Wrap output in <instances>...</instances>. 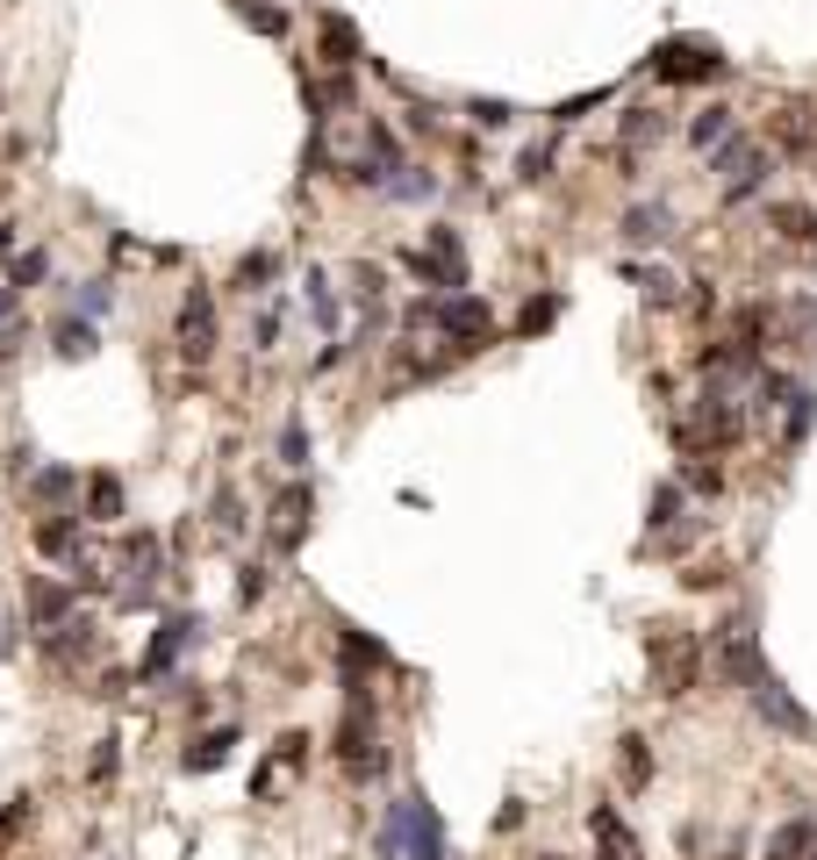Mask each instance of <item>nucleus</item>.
Segmentation results:
<instances>
[{
  "instance_id": "1",
  "label": "nucleus",
  "mask_w": 817,
  "mask_h": 860,
  "mask_svg": "<svg viewBox=\"0 0 817 860\" xmlns=\"http://www.w3.org/2000/svg\"><path fill=\"white\" fill-rule=\"evenodd\" d=\"M381 860H452L445 853V825H437L431 796L408 789L387 804V825H381Z\"/></svg>"
},
{
  "instance_id": "2",
  "label": "nucleus",
  "mask_w": 817,
  "mask_h": 860,
  "mask_svg": "<svg viewBox=\"0 0 817 860\" xmlns=\"http://www.w3.org/2000/svg\"><path fill=\"white\" fill-rule=\"evenodd\" d=\"M338 760L352 767L359 781H373L387 767L381 753V717H373V688L366 674H344V724H338Z\"/></svg>"
},
{
  "instance_id": "3",
  "label": "nucleus",
  "mask_w": 817,
  "mask_h": 860,
  "mask_svg": "<svg viewBox=\"0 0 817 860\" xmlns=\"http://www.w3.org/2000/svg\"><path fill=\"white\" fill-rule=\"evenodd\" d=\"M645 653H653V688L660 696H689L695 674H703V645H695L681 624H660L653 639H645Z\"/></svg>"
},
{
  "instance_id": "4",
  "label": "nucleus",
  "mask_w": 817,
  "mask_h": 860,
  "mask_svg": "<svg viewBox=\"0 0 817 860\" xmlns=\"http://www.w3.org/2000/svg\"><path fill=\"white\" fill-rule=\"evenodd\" d=\"M408 323H437L445 338H459L466 352H474V344H488L495 315H488L480 294H445V301H408Z\"/></svg>"
},
{
  "instance_id": "5",
  "label": "nucleus",
  "mask_w": 817,
  "mask_h": 860,
  "mask_svg": "<svg viewBox=\"0 0 817 860\" xmlns=\"http://www.w3.org/2000/svg\"><path fill=\"white\" fill-rule=\"evenodd\" d=\"M173 352L187 359V366H208V352H216V294H208V287H187L179 323H173Z\"/></svg>"
},
{
  "instance_id": "6",
  "label": "nucleus",
  "mask_w": 817,
  "mask_h": 860,
  "mask_svg": "<svg viewBox=\"0 0 817 860\" xmlns=\"http://www.w3.org/2000/svg\"><path fill=\"white\" fill-rule=\"evenodd\" d=\"M402 266H408V273H423L431 287H466V245H459V230L437 222L423 251H402Z\"/></svg>"
},
{
  "instance_id": "7",
  "label": "nucleus",
  "mask_w": 817,
  "mask_h": 860,
  "mask_svg": "<svg viewBox=\"0 0 817 860\" xmlns=\"http://www.w3.org/2000/svg\"><path fill=\"white\" fill-rule=\"evenodd\" d=\"M194 631H201V616H187V610H173L158 631H151V645H144V660H136V682H165V674L179 667V653L194 645Z\"/></svg>"
},
{
  "instance_id": "8",
  "label": "nucleus",
  "mask_w": 817,
  "mask_h": 860,
  "mask_svg": "<svg viewBox=\"0 0 817 860\" xmlns=\"http://www.w3.org/2000/svg\"><path fill=\"white\" fill-rule=\"evenodd\" d=\"M717 173H724V201H746V194H761V179H767V151L732 137V144H717Z\"/></svg>"
},
{
  "instance_id": "9",
  "label": "nucleus",
  "mask_w": 817,
  "mask_h": 860,
  "mask_svg": "<svg viewBox=\"0 0 817 860\" xmlns=\"http://www.w3.org/2000/svg\"><path fill=\"white\" fill-rule=\"evenodd\" d=\"M717 674H724V682H738V688H753L767 674L761 645H753V624H724L717 631Z\"/></svg>"
},
{
  "instance_id": "10",
  "label": "nucleus",
  "mask_w": 817,
  "mask_h": 860,
  "mask_svg": "<svg viewBox=\"0 0 817 860\" xmlns=\"http://www.w3.org/2000/svg\"><path fill=\"white\" fill-rule=\"evenodd\" d=\"M653 80H724V58L703 51V43H660L653 51Z\"/></svg>"
},
{
  "instance_id": "11",
  "label": "nucleus",
  "mask_w": 817,
  "mask_h": 860,
  "mask_svg": "<svg viewBox=\"0 0 817 860\" xmlns=\"http://www.w3.org/2000/svg\"><path fill=\"white\" fill-rule=\"evenodd\" d=\"M115 567L130 573V581H123V595H115V602H123V610H144V602H151V573H158V538H151V531L123 538V560H115Z\"/></svg>"
},
{
  "instance_id": "12",
  "label": "nucleus",
  "mask_w": 817,
  "mask_h": 860,
  "mask_svg": "<svg viewBox=\"0 0 817 860\" xmlns=\"http://www.w3.org/2000/svg\"><path fill=\"white\" fill-rule=\"evenodd\" d=\"M746 696H753V711H761L767 724H775V732H789V738H810V717H804V703H796V696H789V688H782V682H775V667H767V674H761V682H753V688H746Z\"/></svg>"
},
{
  "instance_id": "13",
  "label": "nucleus",
  "mask_w": 817,
  "mask_h": 860,
  "mask_svg": "<svg viewBox=\"0 0 817 860\" xmlns=\"http://www.w3.org/2000/svg\"><path fill=\"white\" fill-rule=\"evenodd\" d=\"M309 509H316L309 480H287V495H272V538H280V552H294L309 538Z\"/></svg>"
},
{
  "instance_id": "14",
  "label": "nucleus",
  "mask_w": 817,
  "mask_h": 860,
  "mask_svg": "<svg viewBox=\"0 0 817 860\" xmlns=\"http://www.w3.org/2000/svg\"><path fill=\"white\" fill-rule=\"evenodd\" d=\"M72 616H80V588L72 581H37L29 588V624H37L43 639H51L58 624H72Z\"/></svg>"
},
{
  "instance_id": "15",
  "label": "nucleus",
  "mask_w": 817,
  "mask_h": 860,
  "mask_svg": "<svg viewBox=\"0 0 817 860\" xmlns=\"http://www.w3.org/2000/svg\"><path fill=\"white\" fill-rule=\"evenodd\" d=\"M94 645H101V624H94V616H72V624H58L51 639H43V653H51L58 667H80Z\"/></svg>"
},
{
  "instance_id": "16",
  "label": "nucleus",
  "mask_w": 817,
  "mask_h": 860,
  "mask_svg": "<svg viewBox=\"0 0 817 860\" xmlns=\"http://www.w3.org/2000/svg\"><path fill=\"white\" fill-rule=\"evenodd\" d=\"M230 753H237V724H223V732H201L187 753H179V767L187 775H216V767H230Z\"/></svg>"
},
{
  "instance_id": "17",
  "label": "nucleus",
  "mask_w": 817,
  "mask_h": 860,
  "mask_svg": "<svg viewBox=\"0 0 817 860\" xmlns=\"http://www.w3.org/2000/svg\"><path fill=\"white\" fill-rule=\"evenodd\" d=\"M338 653H344V674H373V667H395V653H387L381 639H366L359 624H338Z\"/></svg>"
},
{
  "instance_id": "18",
  "label": "nucleus",
  "mask_w": 817,
  "mask_h": 860,
  "mask_svg": "<svg viewBox=\"0 0 817 860\" xmlns=\"http://www.w3.org/2000/svg\"><path fill=\"white\" fill-rule=\"evenodd\" d=\"M359 58H366V51H359V29L344 22V14H323V65L330 72H352Z\"/></svg>"
},
{
  "instance_id": "19",
  "label": "nucleus",
  "mask_w": 817,
  "mask_h": 860,
  "mask_svg": "<svg viewBox=\"0 0 817 860\" xmlns=\"http://www.w3.org/2000/svg\"><path fill=\"white\" fill-rule=\"evenodd\" d=\"M37 552L43 560H72V552H80V517H65V509H58V517H37Z\"/></svg>"
},
{
  "instance_id": "20",
  "label": "nucleus",
  "mask_w": 817,
  "mask_h": 860,
  "mask_svg": "<svg viewBox=\"0 0 817 860\" xmlns=\"http://www.w3.org/2000/svg\"><path fill=\"white\" fill-rule=\"evenodd\" d=\"M588 825H596V839H602V860H639V839H631V825L617 818L610 804H596V818H588Z\"/></svg>"
},
{
  "instance_id": "21",
  "label": "nucleus",
  "mask_w": 817,
  "mask_h": 860,
  "mask_svg": "<svg viewBox=\"0 0 817 860\" xmlns=\"http://www.w3.org/2000/svg\"><path fill=\"white\" fill-rule=\"evenodd\" d=\"M804 853H817V818H789L767 839V860H804Z\"/></svg>"
},
{
  "instance_id": "22",
  "label": "nucleus",
  "mask_w": 817,
  "mask_h": 860,
  "mask_svg": "<svg viewBox=\"0 0 817 860\" xmlns=\"http://www.w3.org/2000/svg\"><path fill=\"white\" fill-rule=\"evenodd\" d=\"M208 524H216V538H230V546H237V538L251 531V517H245V495H237V488H216V502H208Z\"/></svg>"
},
{
  "instance_id": "23",
  "label": "nucleus",
  "mask_w": 817,
  "mask_h": 860,
  "mask_svg": "<svg viewBox=\"0 0 817 860\" xmlns=\"http://www.w3.org/2000/svg\"><path fill=\"white\" fill-rule=\"evenodd\" d=\"M668 230H674V216H668L660 201H645V208H631V216H624V237H631V245H668Z\"/></svg>"
},
{
  "instance_id": "24",
  "label": "nucleus",
  "mask_w": 817,
  "mask_h": 860,
  "mask_svg": "<svg viewBox=\"0 0 817 860\" xmlns=\"http://www.w3.org/2000/svg\"><path fill=\"white\" fill-rule=\"evenodd\" d=\"M86 517H94V524H123V480H115V474L86 480Z\"/></svg>"
},
{
  "instance_id": "25",
  "label": "nucleus",
  "mask_w": 817,
  "mask_h": 860,
  "mask_svg": "<svg viewBox=\"0 0 817 860\" xmlns=\"http://www.w3.org/2000/svg\"><path fill=\"white\" fill-rule=\"evenodd\" d=\"M51 352L58 359H94V315H65L51 330Z\"/></svg>"
},
{
  "instance_id": "26",
  "label": "nucleus",
  "mask_w": 817,
  "mask_h": 860,
  "mask_svg": "<svg viewBox=\"0 0 817 860\" xmlns=\"http://www.w3.org/2000/svg\"><path fill=\"white\" fill-rule=\"evenodd\" d=\"M29 495L51 509V502H65V495H80V474H72V466H37V474H29Z\"/></svg>"
},
{
  "instance_id": "27",
  "label": "nucleus",
  "mask_w": 817,
  "mask_h": 860,
  "mask_svg": "<svg viewBox=\"0 0 817 860\" xmlns=\"http://www.w3.org/2000/svg\"><path fill=\"white\" fill-rule=\"evenodd\" d=\"M689 144L695 151H717V144H732V108H703L689 123Z\"/></svg>"
},
{
  "instance_id": "28",
  "label": "nucleus",
  "mask_w": 817,
  "mask_h": 860,
  "mask_svg": "<svg viewBox=\"0 0 817 860\" xmlns=\"http://www.w3.org/2000/svg\"><path fill=\"white\" fill-rule=\"evenodd\" d=\"M230 14L259 37H287V8H266V0H230Z\"/></svg>"
},
{
  "instance_id": "29",
  "label": "nucleus",
  "mask_w": 817,
  "mask_h": 860,
  "mask_svg": "<svg viewBox=\"0 0 817 860\" xmlns=\"http://www.w3.org/2000/svg\"><path fill=\"white\" fill-rule=\"evenodd\" d=\"M309 315H316V330H338L344 301H338V287H330V273H309Z\"/></svg>"
},
{
  "instance_id": "30",
  "label": "nucleus",
  "mask_w": 817,
  "mask_h": 860,
  "mask_svg": "<svg viewBox=\"0 0 817 860\" xmlns=\"http://www.w3.org/2000/svg\"><path fill=\"white\" fill-rule=\"evenodd\" d=\"M660 129H668V123H660L653 108H631V115H624V165L639 158L645 144H660Z\"/></svg>"
},
{
  "instance_id": "31",
  "label": "nucleus",
  "mask_w": 817,
  "mask_h": 860,
  "mask_svg": "<svg viewBox=\"0 0 817 860\" xmlns=\"http://www.w3.org/2000/svg\"><path fill=\"white\" fill-rule=\"evenodd\" d=\"M280 466L287 474H309V424H301V416L280 424Z\"/></svg>"
},
{
  "instance_id": "32",
  "label": "nucleus",
  "mask_w": 817,
  "mask_h": 860,
  "mask_svg": "<svg viewBox=\"0 0 817 860\" xmlns=\"http://www.w3.org/2000/svg\"><path fill=\"white\" fill-rule=\"evenodd\" d=\"M767 222H775L782 237H796V245H817V216H810V208H796V201L767 208Z\"/></svg>"
},
{
  "instance_id": "33",
  "label": "nucleus",
  "mask_w": 817,
  "mask_h": 860,
  "mask_svg": "<svg viewBox=\"0 0 817 860\" xmlns=\"http://www.w3.org/2000/svg\"><path fill=\"white\" fill-rule=\"evenodd\" d=\"M266 280H280V259H272V251H251V259L230 273V287H245V294H266Z\"/></svg>"
},
{
  "instance_id": "34",
  "label": "nucleus",
  "mask_w": 817,
  "mask_h": 860,
  "mask_svg": "<svg viewBox=\"0 0 817 860\" xmlns=\"http://www.w3.org/2000/svg\"><path fill=\"white\" fill-rule=\"evenodd\" d=\"M775 137L789 144V151H810V144H817V123H810V108H782V115H775Z\"/></svg>"
},
{
  "instance_id": "35",
  "label": "nucleus",
  "mask_w": 817,
  "mask_h": 860,
  "mask_svg": "<svg viewBox=\"0 0 817 860\" xmlns=\"http://www.w3.org/2000/svg\"><path fill=\"white\" fill-rule=\"evenodd\" d=\"M674 524H681V488L660 480V488H653V531H674Z\"/></svg>"
},
{
  "instance_id": "36",
  "label": "nucleus",
  "mask_w": 817,
  "mask_h": 860,
  "mask_svg": "<svg viewBox=\"0 0 817 860\" xmlns=\"http://www.w3.org/2000/svg\"><path fill=\"white\" fill-rule=\"evenodd\" d=\"M624 781H631V789L653 781V753H645V738H624Z\"/></svg>"
},
{
  "instance_id": "37",
  "label": "nucleus",
  "mask_w": 817,
  "mask_h": 860,
  "mask_svg": "<svg viewBox=\"0 0 817 860\" xmlns=\"http://www.w3.org/2000/svg\"><path fill=\"white\" fill-rule=\"evenodd\" d=\"M352 294L366 301V309H381V294H387V280H381V266H352Z\"/></svg>"
},
{
  "instance_id": "38",
  "label": "nucleus",
  "mask_w": 817,
  "mask_h": 860,
  "mask_svg": "<svg viewBox=\"0 0 817 860\" xmlns=\"http://www.w3.org/2000/svg\"><path fill=\"white\" fill-rule=\"evenodd\" d=\"M43 273H51V251H29V259H14V273H8V287H22V294H29V287H37Z\"/></svg>"
},
{
  "instance_id": "39",
  "label": "nucleus",
  "mask_w": 817,
  "mask_h": 860,
  "mask_svg": "<svg viewBox=\"0 0 817 860\" xmlns=\"http://www.w3.org/2000/svg\"><path fill=\"white\" fill-rule=\"evenodd\" d=\"M466 115H474L480 129H509V123H517V108H509V101H474Z\"/></svg>"
},
{
  "instance_id": "40",
  "label": "nucleus",
  "mask_w": 817,
  "mask_h": 860,
  "mask_svg": "<svg viewBox=\"0 0 817 860\" xmlns=\"http://www.w3.org/2000/svg\"><path fill=\"white\" fill-rule=\"evenodd\" d=\"M431 187H437L431 173H416V165H402V179H395V187H387V194H395V201H423V194H431Z\"/></svg>"
},
{
  "instance_id": "41",
  "label": "nucleus",
  "mask_w": 817,
  "mask_h": 860,
  "mask_svg": "<svg viewBox=\"0 0 817 860\" xmlns=\"http://www.w3.org/2000/svg\"><path fill=\"white\" fill-rule=\"evenodd\" d=\"M108 309H115V287L108 280H86L80 287V315H108Z\"/></svg>"
},
{
  "instance_id": "42",
  "label": "nucleus",
  "mask_w": 817,
  "mask_h": 860,
  "mask_svg": "<svg viewBox=\"0 0 817 860\" xmlns=\"http://www.w3.org/2000/svg\"><path fill=\"white\" fill-rule=\"evenodd\" d=\"M596 101H610V86H596V94H573V101H559V108H552V123H581V115L596 108Z\"/></svg>"
},
{
  "instance_id": "43",
  "label": "nucleus",
  "mask_w": 817,
  "mask_h": 860,
  "mask_svg": "<svg viewBox=\"0 0 817 860\" xmlns=\"http://www.w3.org/2000/svg\"><path fill=\"white\" fill-rule=\"evenodd\" d=\"M552 315H559V294H538L531 309H524V323H517V330H531V338H538V330L552 323Z\"/></svg>"
},
{
  "instance_id": "44",
  "label": "nucleus",
  "mask_w": 817,
  "mask_h": 860,
  "mask_svg": "<svg viewBox=\"0 0 817 860\" xmlns=\"http://www.w3.org/2000/svg\"><path fill=\"white\" fill-rule=\"evenodd\" d=\"M524 179H531V187H538V179H552V144H531V151H524Z\"/></svg>"
},
{
  "instance_id": "45",
  "label": "nucleus",
  "mask_w": 817,
  "mask_h": 860,
  "mask_svg": "<svg viewBox=\"0 0 817 860\" xmlns=\"http://www.w3.org/2000/svg\"><path fill=\"white\" fill-rule=\"evenodd\" d=\"M115 767H123V746H115V738H101V753H94V781H115Z\"/></svg>"
},
{
  "instance_id": "46",
  "label": "nucleus",
  "mask_w": 817,
  "mask_h": 860,
  "mask_svg": "<svg viewBox=\"0 0 817 860\" xmlns=\"http://www.w3.org/2000/svg\"><path fill=\"white\" fill-rule=\"evenodd\" d=\"M251 338H259V352H272V338H280V309H259V323H251Z\"/></svg>"
},
{
  "instance_id": "47",
  "label": "nucleus",
  "mask_w": 817,
  "mask_h": 860,
  "mask_svg": "<svg viewBox=\"0 0 817 860\" xmlns=\"http://www.w3.org/2000/svg\"><path fill=\"white\" fill-rule=\"evenodd\" d=\"M14 315H22V287L0 280V330H14Z\"/></svg>"
},
{
  "instance_id": "48",
  "label": "nucleus",
  "mask_w": 817,
  "mask_h": 860,
  "mask_svg": "<svg viewBox=\"0 0 817 860\" xmlns=\"http://www.w3.org/2000/svg\"><path fill=\"white\" fill-rule=\"evenodd\" d=\"M237 595H245V602H259V595H266V567H245V581H237Z\"/></svg>"
},
{
  "instance_id": "49",
  "label": "nucleus",
  "mask_w": 817,
  "mask_h": 860,
  "mask_svg": "<svg viewBox=\"0 0 817 860\" xmlns=\"http://www.w3.org/2000/svg\"><path fill=\"white\" fill-rule=\"evenodd\" d=\"M14 259V222H0V266Z\"/></svg>"
},
{
  "instance_id": "50",
  "label": "nucleus",
  "mask_w": 817,
  "mask_h": 860,
  "mask_svg": "<svg viewBox=\"0 0 817 860\" xmlns=\"http://www.w3.org/2000/svg\"><path fill=\"white\" fill-rule=\"evenodd\" d=\"M545 860H559V853H545Z\"/></svg>"
}]
</instances>
